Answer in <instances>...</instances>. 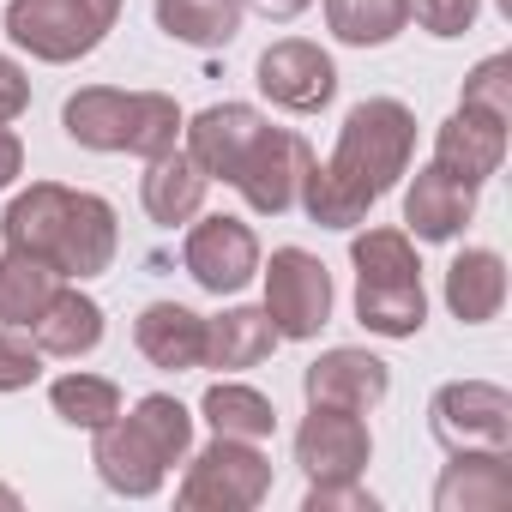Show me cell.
I'll use <instances>...</instances> for the list:
<instances>
[{
	"label": "cell",
	"mask_w": 512,
	"mask_h": 512,
	"mask_svg": "<svg viewBox=\"0 0 512 512\" xmlns=\"http://www.w3.org/2000/svg\"><path fill=\"white\" fill-rule=\"evenodd\" d=\"M326 25L350 49H386L410 25V0H326Z\"/></svg>",
	"instance_id": "obj_26"
},
{
	"label": "cell",
	"mask_w": 512,
	"mask_h": 512,
	"mask_svg": "<svg viewBox=\"0 0 512 512\" xmlns=\"http://www.w3.org/2000/svg\"><path fill=\"white\" fill-rule=\"evenodd\" d=\"M0 235H7L13 253H31V260H43L67 284L103 278L115 266V247H121L115 205L103 193L61 187V181H31L7 205V217H0Z\"/></svg>",
	"instance_id": "obj_3"
},
{
	"label": "cell",
	"mask_w": 512,
	"mask_h": 512,
	"mask_svg": "<svg viewBox=\"0 0 512 512\" xmlns=\"http://www.w3.org/2000/svg\"><path fill=\"white\" fill-rule=\"evenodd\" d=\"M25 332H31V344H37L43 356L79 362V356H91V350L103 344V308H97L79 284H61V290L49 296V308H43Z\"/></svg>",
	"instance_id": "obj_19"
},
{
	"label": "cell",
	"mask_w": 512,
	"mask_h": 512,
	"mask_svg": "<svg viewBox=\"0 0 512 512\" xmlns=\"http://www.w3.org/2000/svg\"><path fill=\"white\" fill-rule=\"evenodd\" d=\"M434 163L446 175H458L464 187H482L500 163H506V127L476 115V109H458L440 133H434Z\"/></svg>",
	"instance_id": "obj_17"
},
{
	"label": "cell",
	"mask_w": 512,
	"mask_h": 512,
	"mask_svg": "<svg viewBox=\"0 0 512 512\" xmlns=\"http://www.w3.org/2000/svg\"><path fill=\"white\" fill-rule=\"evenodd\" d=\"M199 416L211 422V434H229V440H272V428H278L272 398L241 386V380H217L199 398Z\"/></svg>",
	"instance_id": "obj_24"
},
{
	"label": "cell",
	"mask_w": 512,
	"mask_h": 512,
	"mask_svg": "<svg viewBox=\"0 0 512 512\" xmlns=\"http://www.w3.org/2000/svg\"><path fill=\"white\" fill-rule=\"evenodd\" d=\"M253 7H260L266 19H296V13H308L314 0H253Z\"/></svg>",
	"instance_id": "obj_34"
},
{
	"label": "cell",
	"mask_w": 512,
	"mask_h": 512,
	"mask_svg": "<svg viewBox=\"0 0 512 512\" xmlns=\"http://www.w3.org/2000/svg\"><path fill=\"white\" fill-rule=\"evenodd\" d=\"M458 109H476L500 127H512V55H488L470 79H464V103Z\"/></svg>",
	"instance_id": "obj_28"
},
{
	"label": "cell",
	"mask_w": 512,
	"mask_h": 512,
	"mask_svg": "<svg viewBox=\"0 0 512 512\" xmlns=\"http://www.w3.org/2000/svg\"><path fill=\"white\" fill-rule=\"evenodd\" d=\"M260 91H266L278 109H290V115H314V109L332 103L338 67H332V55H326L320 43L284 37V43H272V49L260 55Z\"/></svg>",
	"instance_id": "obj_13"
},
{
	"label": "cell",
	"mask_w": 512,
	"mask_h": 512,
	"mask_svg": "<svg viewBox=\"0 0 512 512\" xmlns=\"http://www.w3.org/2000/svg\"><path fill=\"white\" fill-rule=\"evenodd\" d=\"M482 13V0H410V19L428 37H464Z\"/></svg>",
	"instance_id": "obj_30"
},
{
	"label": "cell",
	"mask_w": 512,
	"mask_h": 512,
	"mask_svg": "<svg viewBox=\"0 0 512 512\" xmlns=\"http://www.w3.org/2000/svg\"><path fill=\"white\" fill-rule=\"evenodd\" d=\"M49 404H55V416L67 422V428H103V422H115L121 416V386L115 380H103V374H61L55 386H49Z\"/></svg>",
	"instance_id": "obj_27"
},
{
	"label": "cell",
	"mask_w": 512,
	"mask_h": 512,
	"mask_svg": "<svg viewBox=\"0 0 512 512\" xmlns=\"http://www.w3.org/2000/svg\"><path fill=\"white\" fill-rule=\"evenodd\" d=\"M0 506H7V512H13V506H19V494H13V488H0Z\"/></svg>",
	"instance_id": "obj_35"
},
{
	"label": "cell",
	"mask_w": 512,
	"mask_h": 512,
	"mask_svg": "<svg viewBox=\"0 0 512 512\" xmlns=\"http://www.w3.org/2000/svg\"><path fill=\"white\" fill-rule=\"evenodd\" d=\"M266 314L278 338H320L332 320V272L308 247H278L266 266Z\"/></svg>",
	"instance_id": "obj_11"
},
{
	"label": "cell",
	"mask_w": 512,
	"mask_h": 512,
	"mask_svg": "<svg viewBox=\"0 0 512 512\" xmlns=\"http://www.w3.org/2000/svg\"><path fill=\"white\" fill-rule=\"evenodd\" d=\"M133 344L151 368L163 374H187V368H205V320L181 302H151L133 326Z\"/></svg>",
	"instance_id": "obj_18"
},
{
	"label": "cell",
	"mask_w": 512,
	"mask_h": 512,
	"mask_svg": "<svg viewBox=\"0 0 512 512\" xmlns=\"http://www.w3.org/2000/svg\"><path fill=\"white\" fill-rule=\"evenodd\" d=\"M61 127L85 151H127V157H163L181 145V103L163 91H115V85H85L67 97Z\"/></svg>",
	"instance_id": "obj_5"
},
{
	"label": "cell",
	"mask_w": 512,
	"mask_h": 512,
	"mask_svg": "<svg viewBox=\"0 0 512 512\" xmlns=\"http://www.w3.org/2000/svg\"><path fill=\"white\" fill-rule=\"evenodd\" d=\"M446 308L464 326H488L506 308V260L494 247H464L446 266Z\"/></svg>",
	"instance_id": "obj_21"
},
{
	"label": "cell",
	"mask_w": 512,
	"mask_h": 512,
	"mask_svg": "<svg viewBox=\"0 0 512 512\" xmlns=\"http://www.w3.org/2000/svg\"><path fill=\"white\" fill-rule=\"evenodd\" d=\"M428 428L446 452H512V398L488 380H452L434 392Z\"/></svg>",
	"instance_id": "obj_9"
},
{
	"label": "cell",
	"mask_w": 512,
	"mask_h": 512,
	"mask_svg": "<svg viewBox=\"0 0 512 512\" xmlns=\"http://www.w3.org/2000/svg\"><path fill=\"white\" fill-rule=\"evenodd\" d=\"M187 452H193V410L181 398H169V392H151L127 416H115V422L97 428L91 464H97V476H103L109 494L151 500L163 488V476L175 464H187Z\"/></svg>",
	"instance_id": "obj_4"
},
{
	"label": "cell",
	"mask_w": 512,
	"mask_h": 512,
	"mask_svg": "<svg viewBox=\"0 0 512 512\" xmlns=\"http://www.w3.org/2000/svg\"><path fill=\"white\" fill-rule=\"evenodd\" d=\"M181 266L187 278L205 290V296H235L260 278V235H253L241 217H199L187 229V247H181Z\"/></svg>",
	"instance_id": "obj_10"
},
{
	"label": "cell",
	"mask_w": 512,
	"mask_h": 512,
	"mask_svg": "<svg viewBox=\"0 0 512 512\" xmlns=\"http://www.w3.org/2000/svg\"><path fill=\"white\" fill-rule=\"evenodd\" d=\"M350 266H356V320L374 338H416L428 320L422 296V260L404 229H362L350 241Z\"/></svg>",
	"instance_id": "obj_6"
},
{
	"label": "cell",
	"mask_w": 512,
	"mask_h": 512,
	"mask_svg": "<svg viewBox=\"0 0 512 512\" xmlns=\"http://www.w3.org/2000/svg\"><path fill=\"white\" fill-rule=\"evenodd\" d=\"M302 392H308V404H332V410H356V416H368V410H380L386 404V392H392V374H386V362L380 356H368V350H326L320 362H308V374H302Z\"/></svg>",
	"instance_id": "obj_14"
},
{
	"label": "cell",
	"mask_w": 512,
	"mask_h": 512,
	"mask_svg": "<svg viewBox=\"0 0 512 512\" xmlns=\"http://www.w3.org/2000/svg\"><path fill=\"white\" fill-rule=\"evenodd\" d=\"M278 326L266 308H229L217 320H205V368H223V374H241V368H260L272 350H278Z\"/></svg>",
	"instance_id": "obj_22"
},
{
	"label": "cell",
	"mask_w": 512,
	"mask_h": 512,
	"mask_svg": "<svg viewBox=\"0 0 512 512\" xmlns=\"http://www.w3.org/2000/svg\"><path fill=\"white\" fill-rule=\"evenodd\" d=\"M19 169H25V145H19V133H13V127H0V187H13V181H19Z\"/></svg>",
	"instance_id": "obj_33"
},
{
	"label": "cell",
	"mask_w": 512,
	"mask_h": 512,
	"mask_svg": "<svg viewBox=\"0 0 512 512\" xmlns=\"http://www.w3.org/2000/svg\"><path fill=\"white\" fill-rule=\"evenodd\" d=\"M157 31L187 49H229L241 31V0H157Z\"/></svg>",
	"instance_id": "obj_23"
},
{
	"label": "cell",
	"mask_w": 512,
	"mask_h": 512,
	"mask_svg": "<svg viewBox=\"0 0 512 512\" xmlns=\"http://www.w3.org/2000/svg\"><path fill=\"white\" fill-rule=\"evenodd\" d=\"M512 506V458L506 452H452L434 482V512H506Z\"/></svg>",
	"instance_id": "obj_15"
},
{
	"label": "cell",
	"mask_w": 512,
	"mask_h": 512,
	"mask_svg": "<svg viewBox=\"0 0 512 512\" xmlns=\"http://www.w3.org/2000/svg\"><path fill=\"white\" fill-rule=\"evenodd\" d=\"M121 19V0H7V37L49 67L85 61Z\"/></svg>",
	"instance_id": "obj_7"
},
{
	"label": "cell",
	"mask_w": 512,
	"mask_h": 512,
	"mask_svg": "<svg viewBox=\"0 0 512 512\" xmlns=\"http://www.w3.org/2000/svg\"><path fill=\"white\" fill-rule=\"evenodd\" d=\"M374 458V434L356 410H332V404H308L302 428H296V464L308 482H344L362 476V464Z\"/></svg>",
	"instance_id": "obj_12"
},
{
	"label": "cell",
	"mask_w": 512,
	"mask_h": 512,
	"mask_svg": "<svg viewBox=\"0 0 512 512\" xmlns=\"http://www.w3.org/2000/svg\"><path fill=\"white\" fill-rule=\"evenodd\" d=\"M181 151L211 175V181H229L260 217H278L296 205V187H302V169L314 163L308 139L302 133H284L272 127L260 109L247 103H211L199 109L193 121H181Z\"/></svg>",
	"instance_id": "obj_2"
},
{
	"label": "cell",
	"mask_w": 512,
	"mask_h": 512,
	"mask_svg": "<svg viewBox=\"0 0 512 512\" xmlns=\"http://www.w3.org/2000/svg\"><path fill=\"white\" fill-rule=\"evenodd\" d=\"M67 278H55L43 260H31V253H0V326H31L43 308H49V296L61 290Z\"/></svg>",
	"instance_id": "obj_25"
},
{
	"label": "cell",
	"mask_w": 512,
	"mask_h": 512,
	"mask_svg": "<svg viewBox=\"0 0 512 512\" xmlns=\"http://www.w3.org/2000/svg\"><path fill=\"white\" fill-rule=\"evenodd\" d=\"M25 109H31V79H25V67H19V61L0 55V127H13Z\"/></svg>",
	"instance_id": "obj_32"
},
{
	"label": "cell",
	"mask_w": 512,
	"mask_h": 512,
	"mask_svg": "<svg viewBox=\"0 0 512 512\" xmlns=\"http://www.w3.org/2000/svg\"><path fill=\"white\" fill-rule=\"evenodd\" d=\"M266 494H272V458L260 452V440H229V434H217L175 488L187 512H253Z\"/></svg>",
	"instance_id": "obj_8"
},
{
	"label": "cell",
	"mask_w": 512,
	"mask_h": 512,
	"mask_svg": "<svg viewBox=\"0 0 512 512\" xmlns=\"http://www.w3.org/2000/svg\"><path fill=\"white\" fill-rule=\"evenodd\" d=\"M410 151H416V115L398 97H362L338 127V151L302 169L296 199L320 229H356L410 169Z\"/></svg>",
	"instance_id": "obj_1"
},
{
	"label": "cell",
	"mask_w": 512,
	"mask_h": 512,
	"mask_svg": "<svg viewBox=\"0 0 512 512\" xmlns=\"http://www.w3.org/2000/svg\"><path fill=\"white\" fill-rule=\"evenodd\" d=\"M470 217H476V187H464V181L446 175L440 163H428V169L410 175L404 223L416 229V241H452V235H464Z\"/></svg>",
	"instance_id": "obj_16"
},
{
	"label": "cell",
	"mask_w": 512,
	"mask_h": 512,
	"mask_svg": "<svg viewBox=\"0 0 512 512\" xmlns=\"http://www.w3.org/2000/svg\"><path fill=\"white\" fill-rule=\"evenodd\" d=\"M205 187H211V175L175 145V151H163V157H151L145 163V181H139V199H145V211H151V223H193L199 217V205H205Z\"/></svg>",
	"instance_id": "obj_20"
},
{
	"label": "cell",
	"mask_w": 512,
	"mask_h": 512,
	"mask_svg": "<svg viewBox=\"0 0 512 512\" xmlns=\"http://www.w3.org/2000/svg\"><path fill=\"white\" fill-rule=\"evenodd\" d=\"M308 512H338V506H350V512H374L380 500L362 488V476H344V482H308V500H302Z\"/></svg>",
	"instance_id": "obj_31"
},
{
	"label": "cell",
	"mask_w": 512,
	"mask_h": 512,
	"mask_svg": "<svg viewBox=\"0 0 512 512\" xmlns=\"http://www.w3.org/2000/svg\"><path fill=\"white\" fill-rule=\"evenodd\" d=\"M37 380H43V350L19 326H0V392H25Z\"/></svg>",
	"instance_id": "obj_29"
}]
</instances>
